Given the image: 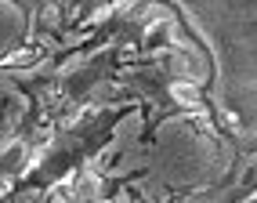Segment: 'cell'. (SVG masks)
Listing matches in <instances>:
<instances>
[{
  "label": "cell",
  "mask_w": 257,
  "mask_h": 203,
  "mask_svg": "<svg viewBox=\"0 0 257 203\" xmlns=\"http://www.w3.org/2000/svg\"><path fill=\"white\" fill-rule=\"evenodd\" d=\"M170 94H174V98L181 102V106H199V98H203V94L192 87V83H185V80H178L174 87H170Z\"/></svg>",
  "instance_id": "cell-1"
}]
</instances>
